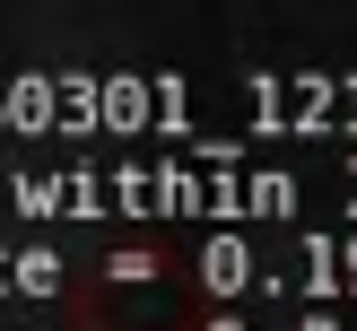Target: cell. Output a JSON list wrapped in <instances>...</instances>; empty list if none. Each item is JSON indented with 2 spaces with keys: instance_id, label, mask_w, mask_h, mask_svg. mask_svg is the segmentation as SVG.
Listing matches in <instances>:
<instances>
[{
  "instance_id": "6da1fadb",
  "label": "cell",
  "mask_w": 357,
  "mask_h": 331,
  "mask_svg": "<svg viewBox=\"0 0 357 331\" xmlns=\"http://www.w3.org/2000/svg\"><path fill=\"white\" fill-rule=\"evenodd\" d=\"M26 218H105V209H157V218H288L305 192L279 166H122V174H9Z\"/></svg>"
},
{
  "instance_id": "7a4b0ae2",
  "label": "cell",
  "mask_w": 357,
  "mask_h": 331,
  "mask_svg": "<svg viewBox=\"0 0 357 331\" xmlns=\"http://www.w3.org/2000/svg\"><path fill=\"white\" fill-rule=\"evenodd\" d=\"M192 279L218 296L261 288V296H357V236H209L192 244Z\"/></svg>"
},
{
  "instance_id": "3957f363",
  "label": "cell",
  "mask_w": 357,
  "mask_h": 331,
  "mask_svg": "<svg viewBox=\"0 0 357 331\" xmlns=\"http://www.w3.org/2000/svg\"><path fill=\"white\" fill-rule=\"evenodd\" d=\"M192 114V87L174 79H0V131H35V122H61V131H157V122Z\"/></svg>"
},
{
  "instance_id": "277c9868",
  "label": "cell",
  "mask_w": 357,
  "mask_h": 331,
  "mask_svg": "<svg viewBox=\"0 0 357 331\" xmlns=\"http://www.w3.org/2000/svg\"><path fill=\"white\" fill-rule=\"evenodd\" d=\"M253 105L271 122H357V79H253Z\"/></svg>"
},
{
  "instance_id": "5b68a950",
  "label": "cell",
  "mask_w": 357,
  "mask_h": 331,
  "mask_svg": "<svg viewBox=\"0 0 357 331\" xmlns=\"http://www.w3.org/2000/svg\"><path fill=\"white\" fill-rule=\"evenodd\" d=\"M35 288H61V261L52 253H0V296H35Z\"/></svg>"
},
{
  "instance_id": "8992f818",
  "label": "cell",
  "mask_w": 357,
  "mask_h": 331,
  "mask_svg": "<svg viewBox=\"0 0 357 331\" xmlns=\"http://www.w3.org/2000/svg\"><path fill=\"white\" fill-rule=\"evenodd\" d=\"M209 331H331L323 314H305V323H209Z\"/></svg>"
}]
</instances>
